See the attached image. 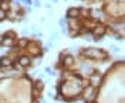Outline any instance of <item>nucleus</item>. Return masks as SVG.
<instances>
[{"instance_id": "nucleus-6", "label": "nucleus", "mask_w": 125, "mask_h": 103, "mask_svg": "<svg viewBox=\"0 0 125 103\" xmlns=\"http://www.w3.org/2000/svg\"><path fill=\"white\" fill-rule=\"evenodd\" d=\"M67 16L70 17V18H77L80 16V10L78 8H70L68 11H67Z\"/></svg>"}, {"instance_id": "nucleus-8", "label": "nucleus", "mask_w": 125, "mask_h": 103, "mask_svg": "<svg viewBox=\"0 0 125 103\" xmlns=\"http://www.w3.org/2000/svg\"><path fill=\"white\" fill-rule=\"evenodd\" d=\"M34 87L37 89V90H41V89H44V83H43V80L39 79L36 83H34Z\"/></svg>"}, {"instance_id": "nucleus-4", "label": "nucleus", "mask_w": 125, "mask_h": 103, "mask_svg": "<svg viewBox=\"0 0 125 103\" xmlns=\"http://www.w3.org/2000/svg\"><path fill=\"white\" fill-rule=\"evenodd\" d=\"M94 93H95V87L88 86L85 90H84V99H85V100H91L94 97Z\"/></svg>"}, {"instance_id": "nucleus-3", "label": "nucleus", "mask_w": 125, "mask_h": 103, "mask_svg": "<svg viewBox=\"0 0 125 103\" xmlns=\"http://www.w3.org/2000/svg\"><path fill=\"white\" fill-rule=\"evenodd\" d=\"M105 31H107V27L102 25V24H98V25L94 28V35H95V38H97V37H102V35L105 34Z\"/></svg>"}, {"instance_id": "nucleus-10", "label": "nucleus", "mask_w": 125, "mask_h": 103, "mask_svg": "<svg viewBox=\"0 0 125 103\" xmlns=\"http://www.w3.org/2000/svg\"><path fill=\"white\" fill-rule=\"evenodd\" d=\"M1 3V6H0V10H3V11H7L9 8H10V4H9L7 1H0Z\"/></svg>"}, {"instance_id": "nucleus-15", "label": "nucleus", "mask_w": 125, "mask_h": 103, "mask_svg": "<svg viewBox=\"0 0 125 103\" xmlns=\"http://www.w3.org/2000/svg\"><path fill=\"white\" fill-rule=\"evenodd\" d=\"M46 72H47V73H50V75H54V72L51 71L50 68H46Z\"/></svg>"}, {"instance_id": "nucleus-1", "label": "nucleus", "mask_w": 125, "mask_h": 103, "mask_svg": "<svg viewBox=\"0 0 125 103\" xmlns=\"http://www.w3.org/2000/svg\"><path fill=\"white\" fill-rule=\"evenodd\" d=\"M83 54L87 58H104L105 56V52H102L101 49H94V48H87L84 49Z\"/></svg>"}, {"instance_id": "nucleus-17", "label": "nucleus", "mask_w": 125, "mask_h": 103, "mask_svg": "<svg viewBox=\"0 0 125 103\" xmlns=\"http://www.w3.org/2000/svg\"><path fill=\"white\" fill-rule=\"evenodd\" d=\"M1 42H3V37H1V35H0V44H1Z\"/></svg>"}, {"instance_id": "nucleus-2", "label": "nucleus", "mask_w": 125, "mask_h": 103, "mask_svg": "<svg viewBox=\"0 0 125 103\" xmlns=\"http://www.w3.org/2000/svg\"><path fill=\"white\" fill-rule=\"evenodd\" d=\"M101 79H102L101 75H100L98 72H94L93 75H91V80H90V82H91V86H93V87L98 86V85L101 83Z\"/></svg>"}, {"instance_id": "nucleus-7", "label": "nucleus", "mask_w": 125, "mask_h": 103, "mask_svg": "<svg viewBox=\"0 0 125 103\" xmlns=\"http://www.w3.org/2000/svg\"><path fill=\"white\" fill-rule=\"evenodd\" d=\"M73 63H74V58H73L71 55H67L65 59H64V66H65V68H70Z\"/></svg>"}, {"instance_id": "nucleus-9", "label": "nucleus", "mask_w": 125, "mask_h": 103, "mask_svg": "<svg viewBox=\"0 0 125 103\" xmlns=\"http://www.w3.org/2000/svg\"><path fill=\"white\" fill-rule=\"evenodd\" d=\"M0 62H1V66H10V65H11V61H10L9 58H1Z\"/></svg>"}, {"instance_id": "nucleus-13", "label": "nucleus", "mask_w": 125, "mask_h": 103, "mask_svg": "<svg viewBox=\"0 0 125 103\" xmlns=\"http://www.w3.org/2000/svg\"><path fill=\"white\" fill-rule=\"evenodd\" d=\"M39 93H40V90H37V89H36V87H34V89H33V96H34V97H39Z\"/></svg>"}, {"instance_id": "nucleus-14", "label": "nucleus", "mask_w": 125, "mask_h": 103, "mask_svg": "<svg viewBox=\"0 0 125 103\" xmlns=\"http://www.w3.org/2000/svg\"><path fill=\"white\" fill-rule=\"evenodd\" d=\"M6 17V11H3V10H0V20H3Z\"/></svg>"}, {"instance_id": "nucleus-12", "label": "nucleus", "mask_w": 125, "mask_h": 103, "mask_svg": "<svg viewBox=\"0 0 125 103\" xmlns=\"http://www.w3.org/2000/svg\"><path fill=\"white\" fill-rule=\"evenodd\" d=\"M3 44H4V45H11V44H13V38H6V40H3Z\"/></svg>"}, {"instance_id": "nucleus-16", "label": "nucleus", "mask_w": 125, "mask_h": 103, "mask_svg": "<svg viewBox=\"0 0 125 103\" xmlns=\"http://www.w3.org/2000/svg\"><path fill=\"white\" fill-rule=\"evenodd\" d=\"M111 48H112V51H114V52H118V49H119V48L114 47V45H112V47H111Z\"/></svg>"}, {"instance_id": "nucleus-5", "label": "nucleus", "mask_w": 125, "mask_h": 103, "mask_svg": "<svg viewBox=\"0 0 125 103\" xmlns=\"http://www.w3.org/2000/svg\"><path fill=\"white\" fill-rule=\"evenodd\" d=\"M31 63V59L30 58H29V56H21V58H20V59H19V65H20V66H29V65H30Z\"/></svg>"}, {"instance_id": "nucleus-19", "label": "nucleus", "mask_w": 125, "mask_h": 103, "mask_svg": "<svg viewBox=\"0 0 125 103\" xmlns=\"http://www.w3.org/2000/svg\"><path fill=\"white\" fill-rule=\"evenodd\" d=\"M0 1H1V0H0Z\"/></svg>"}, {"instance_id": "nucleus-11", "label": "nucleus", "mask_w": 125, "mask_h": 103, "mask_svg": "<svg viewBox=\"0 0 125 103\" xmlns=\"http://www.w3.org/2000/svg\"><path fill=\"white\" fill-rule=\"evenodd\" d=\"M19 45H20V47H26V45H29V40H27V38H21V40H19Z\"/></svg>"}, {"instance_id": "nucleus-18", "label": "nucleus", "mask_w": 125, "mask_h": 103, "mask_svg": "<svg viewBox=\"0 0 125 103\" xmlns=\"http://www.w3.org/2000/svg\"><path fill=\"white\" fill-rule=\"evenodd\" d=\"M0 68H1V62H0Z\"/></svg>"}]
</instances>
